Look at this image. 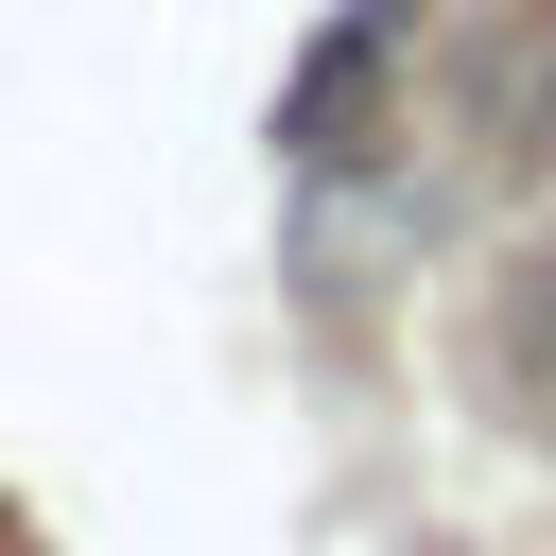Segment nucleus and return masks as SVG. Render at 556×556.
I'll use <instances>...</instances> for the list:
<instances>
[{
    "label": "nucleus",
    "instance_id": "nucleus-1",
    "mask_svg": "<svg viewBox=\"0 0 556 556\" xmlns=\"http://www.w3.org/2000/svg\"><path fill=\"white\" fill-rule=\"evenodd\" d=\"M521 382H539V400H556V261H539V278H521Z\"/></svg>",
    "mask_w": 556,
    "mask_h": 556
}]
</instances>
